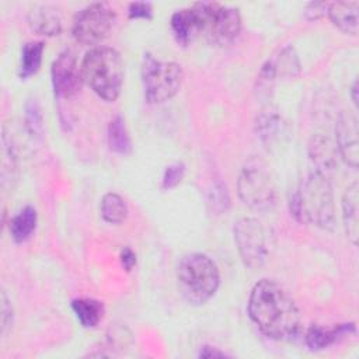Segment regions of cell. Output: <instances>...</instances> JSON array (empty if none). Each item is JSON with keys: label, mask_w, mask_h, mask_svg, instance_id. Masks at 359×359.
Returning <instances> with one entry per match:
<instances>
[{"label": "cell", "mask_w": 359, "mask_h": 359, "mask_svg": "<svg viewBox=\"0 0 359 359\" xmlns=\"http://www.w3.org/2000/svg\"><path fill=\"white\" fill-rule=\"evenodd\" d=\"M1 178H3V187H6L7 181L14 180L15 172V156L11 147V142H8L7 136L3 135V147H1Z\"/></svg>", "instance_id": "obj_24"}, {"label": "cell", "mask_w": 359, "mask_h": 359, "mask_svg": "<svg viewBox=\"0 0 359 359\" xmlns=\"http://www.w3.org/2000/svg\"><path fill=\"white\" fill-rule=\"evenodd\" d=\"M177 282L180 293L188 303L203 304L215 296L220 275L213 259L202 252H191L177 265Z\"/></svg>", "instance_id": "obj_4"}, {"label": "cell", "mask_w": 359, "mask_h": 359, "mask_svg": "<svg viewBox=\"0 0 359 359\" xmlns=\"http://www.w3.org/2000/svg\"><path fill=\"white\" fill-rule=\"evenodd\" d=\"M332 24L339 28L342 32L349 35L358 34V14L359 3L358 1H337L330 3L327 11Z\"/></svg>", "instance_id": "obj_13"}, {"label": "cell", "mask_w": 359, "mask_h": 359, "mask_svg": "<svg viewBox=\"0 0 359 359\" xmlns=\"http://www.w3.org/2000/svg\"><path fill=\"white\" fill-rule=\"evenodd\" d=\"M349 332H355V325L352 323L339 324L331 330H324L318 325H313L306 334V342L310 349L320 351L330 346L344 335H349Z\"/></svg>", "instance_id": "obj_16"}, {"label": "cell", "mask_w": 359, "mask_h": 359, "mask_svg": "<svg viewBox=\"0 0 359 359\" xmlns=\"http://www.w3.org/2000/svg\"><path fill=\"white\" fill-rule=\"evenodd\" d=\"M170 25L175 41L182 46H187L199 34H202V21L195 6L175 11L171 17Z\"/></svg>", "instance_id": "obj_12"}, {"label": "cell", "mask_w": 359, "mask_h": 359, "mask_svg": "<svg viewBox=\"0 0 359 359\" xmlns=\"http://www.w3.org/2000/svg\"><path fill=\"white\" fill-rule=\"evenodd\" d=\"M115 21V11L107 3H93L80 10L72 25L74 39L83 45H94L104 39Z\"/></svg>", "instance_id": "obj_8"}, {"label": "cell", "mask_w": 359, "mask_h": 359, "mask_svg": "<svg viewBox=\"0 0 359 359\" xmlns=\"http://www.w3.org/2000/svg\"><path fill=\"white\" fill-rule=\"evenodd\" d=\"M201 15L202 34L212 45L224 46L236 39L241 29V15L237 8L215 1L194 4Z\"/></svg>", "instance_id": "obj_7"}, {"label": "cell", "mask_w": 359, "mask_h": 359, "mask_svg": "<svg viewBox=\"0 0 359 359\" xmlns=\"http://www.w3.org/2000/svg\"><path fill=\"white\" fill-rule=\"evenodd\" d=\"M83 80L105 101H115L122 90L123 63L114 48L90 49L81 62Z\"/></svg>", "instance_id": "obj_3"}, {"label": "cell", "mask_w": 359, "mask_h": 359, "mask_svg": "<svg viewBox=\"0 0 359 359\" xmlns=\"http://www.w3.org/2000/svg\"><path fill=\"white\" fill-rule=\"evenodd\" d=\"M359 187L358 182H352L342 196V219L348 238L352 244L358 243L359 227Z\"/></svg>", "instance_id": "obj_14"}, {"label": "cell", "mask_w": 359, "mask_h": 359, "mask_svg": "<svg viewBox=\"0 0 359 359\" xmlns=\"http://www.w3.org/2000/svg\"><path fill=\"white\" fill-rule=\"evenodd\" d=\"M330 3H309L306 7V17L309 20H318L327 14Z\"/></svg>", "instance_id": "obj_31"}, {"label": "cell", "mask_w": 359, "mask_h": 359, "mask_svg": "<svg viewBox=\"0 0 359 359\" xmlns=\"http://www.w3.org/2000/svg\"><path fill=\"white\" fill-rule=\"evenodd\" d=\"M337 147L344 161L352 168L358 167L359 143H358V119L351 111H342L335 126Z\"/></svg>", "instance_id": "obj_11"}, {"label": "cell", "mask_w": 359, "mask_h": 359, "mask_svg": "<svg viewBox=\"0 0 359 359\" xmlns=\"http://www.w3.org/2000/svg\"><path fill=\"white\" fill-rule=\"evenodd\" d=\"M28 24L32 31L41 35L53 36L62 31L60 17L50 6H35L28 13Z\"/></svg>", "instance_id": "obj_15"}, {"label": "cell", "mask_w": 359, "mask_h": 359, "mask_svg": "<svg viewBox=\"0 0 359 359\" xmlns=\"http://www.w3.org/2000/svg\"><path fill=\"white\" fill-rule=\"evenodd\" d=\"M101 216L108 223H122L128 216V206L123 198L115 192L105 194L101 199Z\"/></svg>", "instance_id": "obj_22"}, {"label": "cell", "mask_w": 359, "mask_h": 359, "mask_svg": "<svg viewBox=\"0 0 359 359\" xmlns=\"http://www.w3.org/2000/svg\"><path fill=\"white\" fill-rule=\"evenodd\" d=\"M0 302H1V335L4 337L13 324V307L4 290L1 292Z\"/></svg>", "instance_id": "obj_29"}, {"label": "cell", "mask_w": 359, "mask_h": 359, "mask_svg": "<svg viewBox=\"0 0 359 359\" xmlns=\"http://www.w3.org/2000/svg\"><path fill=\"white\" fill-rule=\"evenodd\" d=\"M108 146L112 151L119 154H128L132 150L130 136L121 115L114 116L108 123Z\"/></svg>", "instance_id": "obj_20"}, {"label": "cell", "mask_w": 359, "mask_h": 359, "mask_svg": "<svg viewBox=\"0 0 359 359\" xmlns=\"http://www.w3.org/2000/svg\"><path fill=\"white\" fill-rule=\"evenodd\" d=\"M72 309L77 317V320L81 323L86 328H93L98 325V323L104 317V304L100 300L95 299H74L72 302Z\"/></svg>", "instance_id": "obj_17"}, {"label": "cell", "mask_w": 359, "mask_h": 359, "mask_svg": "<svg viewBox=\"0 0 359 359\" xmlns=\"http://www.w3.org/2000/svg\"><path fill=\"white\" fill-rule=\"evenodd\" d=\"M233 233L243 264L251 269L261 268L268 258L266 236L262 224L254 217H243L234 224Z\"/></svg>", "instance_id": "obj_9"}, {"label": "cell", "mask_w": 359, "mask_h": 359, "mask_svg": "<svg viewBox=\"0 0 359 359\" xmlns=\"http://www.w3.org/2000/svg\"><path fill=\"white\" fill-rule=\"evenodd\" d=\"M25 126L32 136L42 132V114L36 100H29L25 104Z\"/></svg>", "instance_id": "obj_25"}, {"label": "cell", "mask_w": 359, "mask_h": 359, "mask_svg": "<svg viewBox=\"0 0 359 359\" xmlns=\"http://www.w3.org/2000/svg\"><path fill=\"white\" fill-rule=\"evenodd\" d=\"M121 264L125 268V271H132L133 266L136 265V254L132 251V248L129 247H123V250L121 251Z\"/></svg>", "instance_id": "obj_32"}, {"label": "cell", "mask_w": 359, "mask_h": 359, "mask_svg": "<svg viewBox=\"0 0 359 359\" xmlns=\"http://www.w3.org/2000/svg\"><path fill=\"white\" fill-rule=\"evenodd\" d=\"M52 84L55 94L62 98L76 95L83 84L81 66H79L76 55L70 49L60 52L50 67Z\"/></svg>", "instance_id": "obj_10"}, {"label": "cell", "mask_w": 359, "mask_h": 359, "mask_svg": "<svg viewBox=\"0 0 359 359\" xmlns=\"http://www.w3.org/2000/svg\"><path fill=\"white\" fill-rule=\"evenodd\" d=\"M240 199L254 210L266 212L276 205V187L266 164L252 157L241 168L237 181Z\"/></svg>", "instance_id": "obj_5"}, {"label": "cell", "mask_w": 359, "mask_h": 359, "mask_svg": "<svg viewBox=\"0 0 359 359\" xmlns=\"http://www.w3.org/2000/svg\"><path fill=\"white\" fill-rule=\"evenodd\" d=\"M36 210L32 206L22 208L10 220V234L15 243H22L29 238L36 227Z\"/></svg>", "instance_id": "obj_18"}, {"label": "cell", "mask_w": 359, "mask_h": 359, "mask_svg": "<svg viewBox=\"0 0 359 359\" xmlns=\"http://www.w3.org/2000/svg\"><path fill=\"white\" fill-rule=\"evenodd\" d=\"M199 356L201 358H216V356H224V352H220V351H217L216 348H212V346H203L201 349Z\"/></svg>", "instance_id": "obj_33"}, {"label": "cell", "mask_w": 359, "mask_h": 359, "mask_svg": "<svg viewBox=\"0 0 359 359\" xmlns=\"http://www.w3.org/2000/svg\"><path fill=\"white\" fill-rule=\"evenodd\" d=\"M356 93H358V80L353 81L352 84V88H351V94H352V101L355 105H358V97H356Z\"/></svg>", "instance_id": "obj_34"}, {"label": "cell", "mask_w": 359, "mask_h": 359, "mask_svg": "<svg viewBox=\"0 0 359 359\" xmlns=\"http://www.w3.org/2000/svg\"><path fill=\"white\" fill-rule=\"evenodd\" d=\"M309 149H310L311 160L317 167L316 171L330 177V174L334 170L335 161H334V153L331 150V144L328 143V140L324 139L323 136H316L311 139Z\"/></svg>", "instance_id": "obj_19"}, {"label": "cell", "mask_w": 359, "mask_h": 359, "mask_svg": "<svg viewBox=\"0 0 359 359\" xmlns=\"http://www.w3.org/2000/svg\"><path fill=\"white\" fill-rule=\"evenodd\" d=\"M290 212L302 223L332 229L335 205L330 177L317 171L309 174L290 199Z\"/></svg>", "instance_id": "obj_2"}, {"label": "cell", "mask_w": 359, "mask_h": 359, "mask_svg": "<svg viewBox=\"0 0 359 359\" xmlns=\"http://www.w3.org/2000/svg\"><path fill=\"white\" fill-rule=\"evenodd\" d=\"M272 65L275 69V74L283 79H292L297 76V73L300 72V62H299L297 53L292 46L283 48L279 52L276 60L272 62Z\"/></svg>", "instance_id": "obj_23"}, {"label": "cell", "mask_w": 359, "mask_h": 359, "mask_svg": "<svg viewBox=\"0 0 359 359\" xmlns=\"http://www.w3.org/2000/svg\"><path fill=\"white\" fill-rule=\"evenodd\" d=\"M280 121L275 114H264L261 115V118L258 119V132L259 136L264 140H272L275 137V133L278 132V129L280 128Z\"/></svg>", "instance_id": "obj_26"}, {"label": "cell", "mask_w": 359, "mask_h": 359, "mask_svg": "<svg viewBox=\"0 0 359 359\" xmlns=\"http://www.w3.org/2000/svg\"><path fill=\"white\" fill-rule=\"evenodd\" d=\"M140 72L144 97L150 104H160L174 97L184 77L178 63L163 62L149 53L143 57Z\"/></svg>", "instance_id": "obj_6"}, {"label": "cell", "mask_w": 359, "mask_h": 359, "mask_svg": "<svg viewBox=\"0 0 359 359\" xmlns=\"http://www.w3.org/2000/svg\"><path fill=\"white\" fill-rule=\"evenodd\" d=\"M128 15L129 18H144L150 20L153 17V7L150 3L144 1H135L130 3L128 7Z\"/></svg>", "instance_id": "obj_28"}, {"label": "cell", "mask_w": 359, "mask_h": 359, "mask_svg": "<svg viewBox=\"0 0 359 359\" xmlns=\"http://www.w3.org/2000/svg\"><path fill=\"white\" fill-rule=\"evenodd\" d=\"M248 314L261 332L272 339H290L300 327V311L294 300L271 279H261L251 289Z\"/></svg>", "instance_id": "obj_1"}, {"label": "cell", "mask_w": 359, "mask_h": 359, "mask_svg": "<svg viewBox=\"0 0 359 359\" xmlns=\"http://www.w3.org/2000/svg\"><path fill=\"white\" fill-rule=\"evenodd\" d=\"M185 175V165L182 163H174L170 164L164 174H163V180H161V188L163 189H172L175 188L184 178Z\"/></svg>", "instance_id": "obj_27"}, {"label": "cell", "mask_w": 359, "mask_h": 359, "mask_svg": "<svg viewBox=\"0 0 359 359\" xmlns=\"http://www.w3.org/2000/svg\"><path fill=\"white\" fill-rule=\"evenodd\" d=\"M209 205H212V210L215 212H223L226 210V206L229 205L227 192L223 187H216L212 192V196L209 199Z\"/></svg>", "instance_id": "obj_30"}, {"label": "cell", "mask_w": 359, "mask_h": 359, "mask_svg": "<svg viewBox=\"0 0 359 359\" xmlns=\"http://www.w3.org/2000/svg\"><path fill=\"white\" fill-rule=\"evenodd\" d=\"M43 42L34 41L27 42L21 50V63H20V77L27 79L34 76L42 63V53H43Z\"/></svg>", "instance_id": "obj_21"}]
</instances>
